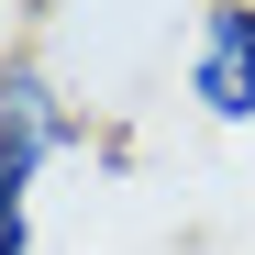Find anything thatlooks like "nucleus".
I'll return each instance as SVG.
<instances>
[{
	"label": "nucleus",
	"instance_id": "f257e3e1",
	"mask_svg": "<svg viewBox=\"0 0 255 255\" xmlns=\"http://www.w3.org/2000/svg\"><path fill=\"white\" fill-rule=\"evenodd\" d=\"M78 144H89V111L67 100V78L45 56L11 45V67H0V200H33V178L67 166Z\"/></svg>",
	"mask_w": 255,
	"mask_h": 255
},
{
	"label": "nucleus",
	"instance_id": "f03ea898",
	"mask_svg": "<svg viewBox=\"0 0 255 255\" xmlns=\"http://www.w3.org/2000/svg\"><path fill=\"white\" fill-rule=\"evenodd\" d=\"M178 89H189L200 122H222V133L255 122V0H200L189 56H178Z\"/></svg>",
	"mask_w": 255,
	"mask_h": 255
},
{
	"label": "nucleus",
	"instance_id": "7ed1b4c3",
	"mask_svg": "<svg viewBox=\"0 0 255 255\" xmlns=\"http://www.w3.org/2000/svg\"><path fill=\"white\" fill-rule=\"evenodd\" d=\"M0 255H33V200H0Z\"/></svg>",
	"mask_w": 255,
	"mask_h": 255
},
{
	"label": "nucleus",
	"instance_id": "20e7f679",
	"mask_svg": "<svg viewBox=\"0 0 255 255\" xmlns=\"http://www.w3.org/2000/svg\"><path fill=\"white\" fill-rule=\"evenodd\" d=\"M0 67H11V45H0Z\"/></svg>",
	"mask_w": 255,
	"mask_h": 255
}]
</instances>
